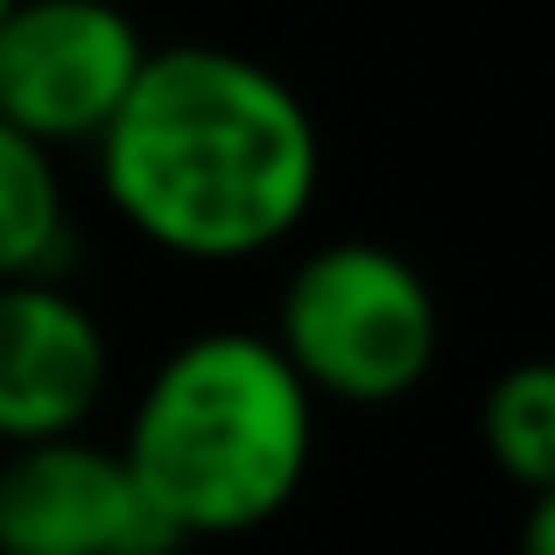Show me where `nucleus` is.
Wrapping results in <instances>:
<instances>
[{"mask_svg": "<svg viewBox=\"0 0 555 555\" xmlns=\"http://www.w3.org/2000/svg\"><path fill=\"white\" fill-rule=\"evenodd\" d=\"M478 450L520 492H555V373L520 359L478 401Z\"/></svg>", "mask_w": 555, "mask_h": 555, "instance_id": "8", "label": "nucleus"}, {"mask_svg": "<svg viewBox=\"0 0 555 555\" xmlns=\"http://www.w3.org/2000/svg\"><path fill=\"white\" fill-rule=\"evenodd\" d=\"M120 450L92 429L0 450V555H177Z\"/></svg>", "mask_w": 555, "mask_h": 555, "instance_id": "5", "label": "nucleus"}, {"mask_svg": "<svg viewBox=\"0 0 555 555\" xmlns=\"http://www.w3.org/2000/svg\"><path fill=\"white\" fill-rule=\"evenodd\" d=\"M149 64L127 0H14L0 14V120L50 155L92 149Z\"/></svg>", "mask_w": 555, "mask_h": 555, "instance_id": "4", "label": "nucleus"}, {"mask_svg": "<svg viewBox=\"0 0 555 555\" xmlns=\"http://www.w3.org/2000/svg\"><path fill=\"white\" fill-rule=\"evenodd\" d=\"M274 352L310 401L393 408L443 359V302L429 274L379 240H324L282 274Z\"/></svg>", "mask_w": 555, "mask_h": 555, "instance_id": "3", "label": "nucleus"}, {"mask_svg": "<svg viewBox=\"0 0 555 555\" xmlns=\"http://www.w3.org/2000/svg\"><path fill=\"white\" fill-rule=\"evenodd\" d=\"M106 387L113 338L64 274L0 282V450L92 429Z\"/></svg>", "mask_w": 555, "mask_h": 555, "instance_id": "6", "label": "nucleus"}, {"mask_svg": "<svg viewBox=\"0 0 555 555\" xmlns=\"http://www.w3.org/2000/svg\"><path fill=\"white\" fill-rule=\"evenodd\" d=\"M528 555H555V492H528Z\"/></svg>", "mask_w": 555, "mask_h": 555, "instance_id": "9", "label": "nucleus"}, {"mask_svg": "<svg viewBox=\"0 0 555 555\" xmlns=\"http://www.w3.org/2000/svg\"><path fill=\"white\" fill-rule=\"evenodd\" d=\"M70 190L64 163L0 120V282H42L70 268Z\"/></svg>", "mask_w": 555, "mask_h": 555, "instance_id": "7", "label": "nucleus"}, {"mask_svg": "<svg viewBox=\"0 0 555 555\" xmlns=\"http://www.w3.org/2000/svg\"><path fill=\"white\" fill-rule=\"evenodd\" d=\"M113 450L177 542H232L302 492L317 401L268 331L211 324L155 359Z\"/></svg>", "mask_w": 555, "mask_h": 555, "instance_id": "2", "label": "nucleus"}, {"mask_svg": "<svg viewBox=\"0 0 555 555\" xmlns=\"http://www.w3.org/2000/svg\"><path fill=\"white\" fill-rule=\"evenodd\" d=\"M8 8H14V0H0V14H8Z\"/></svg>", "mask_w": 555, "mask_h": 555, "instance_id": "10", "label": "nucleus"}, {"mask_svg": "<svg viewBox=\"0 0 555 555\" xmlns=\"http://www.w3.org/2000/svg\"><path fill=\"white\" fill-rule=\"evenodd\" d=\"M92 163L113 218L190 268L274 254L324 197L317 113L274 64L232 42H149Z\"/></svg>", "mask_w": 555, "mask_h": 555, "instance_id": "1", "label": "nucleus"}]
</instances>
